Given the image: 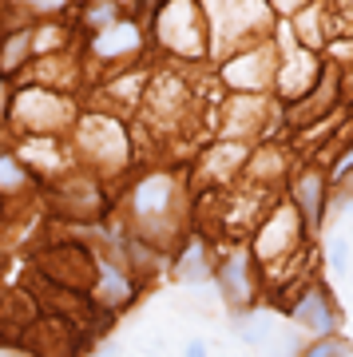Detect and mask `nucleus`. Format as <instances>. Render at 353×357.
<instances>
[{
    "mask_svg": "<svg viewBox=\"0 0 353 357\" xmlns=\"http://www.w3.org/2000/svg\"><path fill=\"white\" fill-rule=\"evenodd\" d=\"M290 318L314 337H333V330H338V310L326 290H306L302 298H294Z\"/></svg>",
    "mask_w": 353,
    "mask_h": 357,
    "instance_id": "f257e3e1",
    "label": "nucleus"
},
{
    "mask_svg": "<svg viewBox=\"0 0 353 357\" xmlns=\"http://www.w3.org/2000/svg\"><path fill=\"white\" fill-rule=\"evenodd\" d=\"M218 290H223V298H227V306H234V310L250 306V298H254L250 258L230 255L227 262H223V270H218Z\"/></svg>",
    "mask_w": 353,
    "mask_h": 357,
    "instance_id": "f03ea898",
    "label": "nucleus"
},
{
    "mask_svg": "<svg viewBox=\"0 0 353 357\" xmlns=\"http://www.w3.org/2000/svg\"><path fill=\"white\" fill-rule=\"evenodd\" d=\"M96 298H100L107 310H119L123 302H131V294H135V286H131V278H127L123 270L115 266H100V274H96Z\"/></svg>",
    "mask_w": 353,
    "mask_h": 357,
    "instance_id": "7ed1b4c3",
    "label": "nucleus"
},
{
    "mask_svg": "<svg viewBox=\"0 0 353 357\" xmlns=\"http://www.w3.org/2000/svg\"><path fill=\"white\" fill-rule=\"evenodd\" d=\"M167 195H171V183H167L163 175L139 183V187H135V211H139V215H155V211H163Z\"/></svg>",
    "mask_w": 353,
    "mask_h": 357,
    "instance_id": "20e7f679",
    "label": "nucleus"
},
{
    "mask_svg": "<svg viewBox=\"0 0 353 357\" xmlns=\"http://www.w3.org/2000/svg\"><path fill=\"white\" fill-rule=\"evenodd\" d=\"M135 44H139L135 24H115L112 32H103V36L96 40V52H100V56H119V52H131Z\"/></svg>",
    "mask_w": 353,
    "mask_h": 357,
    "instance_id": "39448f33",
    "label": "nucleus"
},
{
    "mask_svg": "<svg viewBox=\"0 0 353 357\" xmlns=\"http://www.w3.org/2000/svg\"><path fill=\"white\" fill-rule=\"evenodd\" d=\"M258 76H262V60L258 56H242V60H234V64L227 68V79L230 88H258Z\"/></svg>",
    "mask_w": 353,
    "mask_h": 357,
    "instance_id": "423d86ee",
    "label": "nucleus"
},
{
    "mask_svg": "<svg viewBox=\"0 0 353 357\" xmlns=\"http://www.w3.org/2000/svg\"><path fill=\"white\" fill-rule=\"evenodd\" d=\"M206 274H211V266H206V258H202V246H187V255H183V262H179L175 278L179 282H206Z\"/></svg>",
    "mask_w": 353,
    "mask_h": 357,
    "instance_id": "0eeeda50",
    "label": "nucleus"
},
{
    "mask_svg": "<svg viewBox=\"0 0 353 357\" xmlns=\"http://www.w3.org/2000/svg\"><path fill=\"white\" fill-rule=\"evenodd\" d=\"M302 357H353V345L345 342V337H338V333H333V337H317V342L310 345Z\"/></svg>",
    "mask_w": 353,
    "mask_h": 357,
    "instance_id": "6e6552de",
    "label": "nucleus"
},
{
    "mask_svg": "<svg viewBox=\"0 0 353 357\" xmlns=\"http://www.w3.org/2000/svg\"><path fill=\"white\" fill-rule=\"evenodd\" d=\"M350 255H353V243L345 234H333L329 238V266L338 270V274H345L350 270Z\"/></svg>",
    "mask_w": 353,
    "mask_h": 357,
    "instance_id": "1a4fd4ad",
    "label": "nucleus"
},
{
    "mask_svg": "<svg viewBox=\"0 0 353 357\" xmlns=\"http://www.w3.org/2000/svg\"><path fill=\"white\" fill-rule=\"evenodd\" d=\"M317 187H322V178H317V175H306V183H302V203H306V215H310V222H322V211H317Z\"/></svg>",
    "mask_w": 353,
    "mask_h": 357,
    "instance_id": "9d476101",
    "label": "nucleus"
},
{
    "mask_svg": "<svg viewBox=\"0 0 353 357\" xmlns=\"http://www.w3.org/2000/svg\"><path fill=\"white\" fill-rule=\"evenodd\" d=\"M28 44H32V36H28V32H20V36L13 40V44H8V56H4V68H16L20 64V60H24V48Z\"/></svg>",
    "mask_w": 353,
    "mask_h": 357,
    "instance_id": "9b49d317",
    "label": "nucleus"
},
{
    "mask_svg": "<svg viewBox=\"0 0 353 357\" xmlns=\"http://www.w3.org/2000/svg\"><path fill=\"white\" fill-rule=\"evenodd\" d=\"M183 357H211V345L202 342V337H190V342L183 345Z\"/></svg>",
    "mask_w": 353,
    "mask_h": 357,
    "instance_id": "f8f14e48",
    "label": "nucleus"
},
{
    "mask_svg": "<svg viewBox=\"0 0 353 357\" xmlns=\"http://www.w3.org/2000/svg\"><path fill=\"white\" fill-rule=\"evenodd\" d=\"M0 357H36V354H28L20 345H0Z\"/></svg>",
    "mask_w": 353,
    "mask_h": 357,
    "instance_id": "ddd939ff",
    "label": "nucleus"
},
{
    "mask_svg": "<svg viewBox=\"0 0 353 357\" xmlns=\"http://www.w3.org/2000/svg\"><path fill=\"white\" fill-rule=\"evenodd\" d=\"M91 24H112V8H96L91 13Z\"/></svg>",
    "mask_w": 353,
    "mask_h": 357,
    "instance_id": "4468645a",
    "label": "nucleus"
},
{
    "mask_svg": "<svg viewBox=\"0 0 353 357\" xmlns=\"http://www.w3.org/2000/svg\"><path fill=\"white\" fill-rule=\"evenodd\" d=\"M350 167H353V151H350V155H345V159H341V163H338V171H333V175H345Z\"/></svg>",
    "mask_w": 353,
    "mask_h": 357,
    "instance_id": "2eb2a0df",
    "label": "nucleus"
}]
</instances>
